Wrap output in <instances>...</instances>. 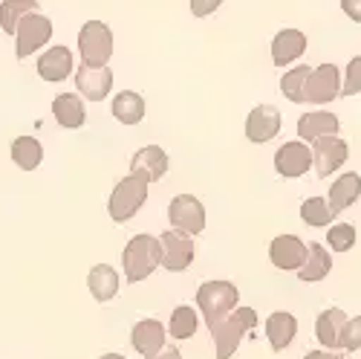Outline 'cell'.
Segmentation results:
<instances>
[{
	"mask_svg": "<svg viewBox=\"0 0 361 359\" xmlns=\"http://www.w3.org/2000/svg\"><path fill=\"white\" fill-rule=\"evenodd\" d=\"M257 324V310L255 307H237L231 310L226 319L220 322H212L208 331H212V339H214V351H217V359H231L234 351L240 348L243 336Z\"/></svg>",
	"mask_w": 361,
	"mask_h": 359,
	"instance_id": "1",
	"label": "cell"
},
{
	"mask_svg": "<svg viewBox=\"0 0 361 359\" xmlns=\"http://www.w3.org/2000/svg\"><path fill=\"white\" fill-rule=\"evenodd\" d=\"M159 264H162V247H159V237H154V235L130 237L125 252H122V266H125V281L128 284L145 281Z\"/></svg>",
	"mask_w": 361,
	"mask_h": 359,
	"instance_id": "2",
	"label": "cell"
},
{
	"mask_svg": "<svg viewBox=\"0 0 361 359\" xmlns=\"http://www.w3.org/2000/svg\"><path fill=\"white\" fill-rule=\"evenodd\" d=\"M237 298H240V293L231 281H205L197 290V307H200L205 324H212V322L226 319L231 310H237Z\"/></svg>",
	"mask_w": 361,
	"mask_h": 359,
	"instance_id": "3",
	"label": "cell"
},
{
	"mask_svg": "<svg viewBox=\"0 0 361 359\" xmlns=\"http://www.w3.org/2000/svg\"><path fill=\"white\" fill-rule=\"evenodd\" d=\"M78 52L84 67H104L113 55V33L102 20H87L78 33Z\"/></svg>",
	"mask_w": 361,
	"mask_h": 359,
	"instance_id": "4",
	"label": "cell"
},
{
	"mask_svg": "<svg viewBox=\"0 0 361 359\" xmlns=\"http://www.w3.org/2000/svg\"><path fill=\"white\" fill-rule=\"evenodd\" d=\"M145 200H147V183L128 174L125 180H118L116 183V189L110 194V203H107V212H110V218L116 223H125L139 212Z\"/></svg>",
	"mask_w": 361,
	"mask_h": 359,
	"instance_id": "5",
	"label": "cell"
},
{
	"mask_svg": "<svg viewBox=\"0 0 361 359\" xmlns=\"http://www.w3.org/2000/svg\"><path fill=\"white\" fill-rule=\"evenodd\" d=\"M52 38V20L41 12H29L20 18L18 29H15V41H18V58H29L32 52H38L47 41Z\"/></svg>",
	"mask_w": 361,
	"mask_h": 359,
	"instance_id": "6",
	"label": "cell"
},
{
	"mask_svg": "<svg viewBox=\"0 0 361 359\" xmlns=\"http://www.w3.org/2000/svg\"><path fill=\"white\" fill-rule=\"evenodd\" d=\"M168 220L183 235H200L205 229V206L194 194H176L168 206Z\"/></svg>",
	"mask_w": 361,
	"mask_h": 359,
	"instance_id": "7",
	"label": "cell"
},
{
	"mask_svg": "<svg viewBox=\"0 0 361 359\" xmlns=\"http://www.w3.org/2000/svg\"><path fill=\"white\" fill-rule=\"evenodd\" d=\"M159 247H162V266L168 273H183V269L191 266L194 255H197V247L188 235L176 232V229H168L162 237H159Z\"/></svg>",
	"mask_w": 361,
	"mask_h": 359,
	"instance_id": "8",
	"label": "cell"
},
{
	"mask_svg": "<svg viewBox=\"0 0 361 359\" xmlns=\"http://www.w3.org/2000/svg\"><path fill=\"white\" fill-rule=\"evenodd\" d=\"M310 151H312V165H315L318 177H329L347 163L350 148L341 136H321V139L312 142Z\"/></svg>",
	"mask_w": 361,
	"mask_h": 359,
	"instance_id": "9",
	"label": "cell"
},
{
	"mask_svg": "<svg viewBox=\"0 0 361 359\" xmlns=\"http://www.w3.org/2000/svg\"><path fill=\"white\" fill-rule=\"evenodd\" d=\"M338 67L336 64H321L310 73L307 81V102L312 105H326L336 96H341V81H338Z\"/></svg>",
	"mask_w": 361,
	"mask_h": 359,
	"instance_id": "10",
	"label": "cell"
},
{
	"mask_svg": "<svg viewBox=\"0 0 361 359\" xmlns=\"http://www.w3.org/2000/svg\"><path fill=\"white\" fill-rule=\"evenodd\" d=\"M310 165H312V151L304 142H286V145L278 148V154H275V168L286 180L304 177L310 171Z\"/></svg>",
	"mask_w": 361,
	"mask_h": 359,
	"instance_id": "11",
	"label": "cell"
},
{
	"mask_svg": "<svg viewBox=\"0 0 361 359\" xmlns=\"http://www.w3.org/2000/svg\"><path fill=\"white\" fill-rule=\"evenodd\" d=\"M168 174V157L159 145H147V148H139L130 160V177H139L145 183H157Z\"/></svg>",
	"mask_w": 361,
	"mask_h": 359,
	"instance_id": "12",
	"label": "cell"
},
{
	"mask_svg": "<svg viewBox=\"0 0 361 359\" xmlns=\"http://www.w3.org/2000/svg\"><path fill=\"white\" fill-rule=\"evenodd\" d=\"M75 87L84 99L102 102V99H107L110 87H113V73H110V67H84L81 64L75 73Z\"/></svg>",
	"mask_w": 361,
	"mask_h": 359,
	"instance_id": "13",
	"label": "cell"
},
{
	"mask_svg": "<svg viewBox=\"0 0 361 359\" xmlns=\"http://www.w3.org/2000/svg\"><path fill=\"white\" fill-rule=\"evenodd\" d=\"M269 258L278 269H300L307 261V244L298 235H281L269 247Z\"/></svg>",
	"mask_w": 361,
	"mask_h": 359,
	"instance_id": "14",
	"label": "cell"
},
{
	"mask_svg": "<svg viewBox=\"0 0 361 359\" xmlns=\"http://www.w3.org/2000/svg\"><path fill=\"white\" fill-rule=\"evenodd\" d=\"M281 134V110L272 105H260L246 119V136L252 142H269Z\"/></svg>",
	"mask_w": 361,
	"mask_h": 359,
	"instance_id": "15",
	"label": "cell"
},
{
	"mask_svg": "<svg viewBox=\"0 0 361 359\" xmlns=\"http://www.w3.org/2000/svg\"><path fill=\"white\" fill-rule=\"evenodd\" d=\"M133 348L142 353V359L157 356L165 348V324L157 319H142L133 324V334H130Z\"/></svg>",
	"mask_w": 361,
	"mask_h": 359,
	"instance_id": "16",
	"label": "cell"
},
{
	"mask_svg": "<svg viewBox=\"0 0 361 359\" xmlns=\"http://www.w3.org/2000/svg\"><path fill=\"white\" fill-rule=\"evenodd\" d=\"M307 49V35L300 29H281L272 41V61L278 67H286L292 61H298Z\"/></svg>",
	"mask_w": 361,
	"mask_h": 359,
	"instance_id": "17",
	"label": "cell"
},
{
	"mask_svg": "<svg viewBox=\"0 0 361 359\" xmlns=\"http://www.w3.org/2000/svg\"><path fill=\"white\" fill-rule=\"evenodd\" d=\"M358 194H361V177L355 171L341 174L336 183L329 186V194H326V206H329V212H333V218L341 215L347 206H353L358 200Z\"/></svg>",
	"mask_w": 361,
	"mask_h": 359,
	"instance_id": "18",
	"label": "cell"
},
{
	"mask_svg": "<svg viewBox=\"0 0 361 359\" xmlns=\"http://www.w3.org/2000/svg\"><path fill=\"white\" fill-rule=\"evenodd\" d=\"M338 134V116L336 113H326V110H312L304 113L298 119V136L315 142L321 136H336Z\"/></svg>",
	"mask_w": 361,
	"mask_h": 359,
	"instance_id": "19",
	"label": "cell"
},
{
	"mask_svg": "<svg viewBox=\"0 0 361 359\" xmlns=\"http://www.w3.org/2000/svg\"><path fill=\"white\" fill-rule=\"evenodd\" d=\"M344 324H347V313L338 307H329L315 319V336L324 348L329 351H338L341 348V334H344Z\"/></svg>",
	"mask_w": 361,
	"mask_h": 359,
	"instance_id": "20",
	"label": "cell"
},
{
	"mask_svg": "<svg viewBox=\"0 0 361 359\" xmlns=\"http://www.w3.org/2000/svg\"><path fill=\"white\" fill-rule=\"evenodd\" d=\"M73 73V52L67 47H52L38 58V76L44 81H64Z\"/></svg>",
	"mask_w": 361,
	"mask_h": 359,
	"instance_id": "21",
	"label": "cell"
},
{
	"mask_svg": "<svg viewBox=\"0 0 361 359\" xmlns=\"http://www.w3.org/2000/svg\"><path fill=\"white\" fill-rule=\"evenodd\" d=\"M298 334V319L286 310H278L266 319V339L272 342V351H286Z\"/></svg>",
	"mask_w": 361,
	"mask_h": 359,
	"instance_id": "22",
	"label": "cell"
},
{
	"mask_svg": "<svg viewBox=\"0 0 361 359\" xmlns=\"http://www.w3.org/2000/svg\"><path fill=\"white\" fill-rule=\"evenodd\" d=\"M52 113H55V122L61 128H81L87 122V110H84V102L78 93H61L55 96L52 102Z\"/></svg>",
	"mask_w": 361,
	"mask_h": 359,
	"instance_id": "23",
	"label": "cell"
},
{
	"mask_svg": "<svg viewBox=\"0 0 361 359\" xmlns=\"http://www.w3.org/2000/svg\"><path fill=\"white\" fill-rule=\"evenodd\" d=\"M87 287L93 293L96 302H110V298L118 293V273L107 264H96L87 276Z\"/></svg>",
	"mask_w": 361,
	"mask_h": 359,
	"instance_id": "24",
	"label": "cell"
},
{
	"mask_svg": "<svg viewBox=\"0 0 361 359\" xmlns=\"http://www.w3.org/2000/svg\"><path fill=\"white\" fill-rule=\"evenodd\" d=\"M329 269H333V258H329V252L321 244H310L307 247V261H304V266H300L298 278L300 281H321V278H326Z\"/></svg>",
	"mask_w": 361,
	"mask_h": 359,
	"instance_id": "25",
	"label": "cell"
},
{
	"mask_svg": "<svg viewBox=\"0 0 361 359\" xmlns=\"http://www.w3.org/2000/svg\"><path fill=\"white\" fill-rule=\"evenodd\" d=\"M113 116L118 119L122 125H139L145 119V99L133 90H125L113 99Z\"/></svg>",
	"mask_w": 361,
	"mask_h": 359,
	"instance_id": "26",
	"label": "cell"
},
{
	"mask_svg": "<svg viewBox=\"0 0 361 359\" xmlns=\"http://www.w3.org/2000/svg\"><path fill=\"white\" fill-rule=\"evenodd\" d=\"M12 160H15L18 168L32 171V168H38L41 160H44V148H41V142H38L35 136H18V139L12 142Z\"/></svg>",
	"mask_w": 361,
	"mask_h": 359,
	"instance_id": "27",
	"label": "cell"
},
{
	"mask_svg": "<svg viewBox=\"0 0 361 359\" xmlns=\"http://www.w3.org/2000/svg\"><path fill=\"white\" fill-rule=\"evenodd\" d=\"M29 12H38V0H4L0 4V29L6 35H15L20 18Z\"/></svg>",
	"mask_w": 361,
	"mask_h": 359,
	"instance_id": "28",
	"label": "cell"
},
{
	"mask_svg": "<svg viewBox=\"0 0 361 359\" xmlns=\"http://www.w3.org/2000/svg\"><path fill=\"white\" fill-rule=\"evenodd\" d=\"M310 67L307 64H300V67H292L283 78H281V93L295 102V105H304L307 102V81H310Z\"/></svg>",
	"mask_w": 361,
	"mask_h": 359,
	"instance_id": "29",
	"label": "cell"
},
{
	"mask_svg": "<svg viewBox=\"0 0 361 359\" xmlns=\"http://www.w3.org/2000/svg\"><path fill=\"white\" fill-rule=\"evenodd\" d=\"M197 324H200V316L194 313V307L179 305V307L171 313L168 334H171L173 339H191V336L197 334Z\"/></svg>",
	"mask_w": 361,
	"mask_h": 359,
	"instance_id": "30",
	"label": "cell"
},
{
	"mask_svg": "<svg viewBox=\"0 0 361 359\" xmlns=\"http://www.w3.org/2000/svg\"><path fill=\"white\" fill-rule=\"evenodd\" d=\"M300 218H304V223H310V226H329L333 223V212H329L326 200H321V197H310V200L300 203Z\"/></svg>",
	"mask_w": 361,
	"mask_h": 359,
	"instance_id": "31",
	"label": "cell"
},
{
	"mask_svg": "<svg viewBox=\"0 0 361 359\" xmlns=\"http://www.w3.org/2000/svg\"><path fill=\"white\" fill-rule=\"evenodd\" d=\"M326 244L333 247L336 252H350L353 244H355V226L353 223H341V226H333L326 232Z\"/></svg>",
	"mask_w": 361,
	"mask_h": 359,
	"instance_id": "32",
	"label": "cell"
},
{
	"mask_svg": "<svg viewBox=\"0 0 361 359\" xmlns=\"http://www.w3.org/2000/svg\"><path fill=\"white\" fill-rule=\"evenodd\" d=\"M341 93H344V96H355V93H361V55H355L353 61L347 64V78H344Z\"/></svg>",
	"mask_w": 361,
	"mask_h": 359,
	"instance_id": "33",
	"label": "cell"
},
{
	"mask_svg": "<svg viewBox=\"0 0 361 359\" xmlns=\"http://www.w3.org/2000/svg\"><path fill=\"white\" fill-rule=\"evenodd\" d=\"M341 348L344 351H358L361 348V316L347 319L344 334H341Z\"/></svg>",
	"mask_w": 361,
	"mask_h": 359,
	"instance_id": "34",
	"label": "cell"
},
{
	"mask_svg": "<svg viewBox=\"0 0 361 359\" xmlns=\"http://www.w3.org/2000/svg\"><path fill=\"white\" fill-rule=\"evenodd\" d=\"M220 4L223 0H191V12H194V18H208L212 12H217Z\"/></svg>",
	"mask_w": 361,
	"mask_h": 359,
	"instance_id": "35",
	"label": "cell"
},
{
	"mask_svg": "<svg viewBox=\"0 0 361 359\" xmlns=\"http://www.w3.org/2000/svg\"><path fill=\"white\" fill-rule=\"evenodd\" d=\"M341 9L347 12V18H353L355 23H361V0H341Z\"/></svg>",
	"mask_w": 361,
	"mask_h": 359,
	"instance_id": "36",
	"label": "cell"
},
{
	"mask_svg": "<svg viewBox=\"0 0 361 359\" xmlns=\"http://www.w3.org/2000/svg\"><path fill=\"white\" fill-rule=\"evenodd\" d=\"M304 359H347V356H341L338 351H310Z\"/></svg>",
	"mask_w": 361,
	"mask_h": 359,
	"instance_id": "37",
	"label": "cell"
},
{
	"mask_svg": "<svg viewBox=\"0 0 361 359\" xmlns=\"http://www.w3.org/2000/svg\"><path fill=\"white\" fill-rule=\"evenodd\" d=\"M150 359H183V353H179V348H173V345H165L157 356H150Z\"/></svg>",
	"mask_w": 361,
	"mask_h": 359,
	"instance_id": "38",
	"label": "cell"
},
{
	"mask_svg": "<svg viewBox=\"0 0 361 359\" xmlns=\"http://www.w3.org/2000/svg\"><path fill=\"white\" fill-rule=\"evenodd\" d=\"M102 359H125V356H122V353H104Z\"/></svg>",
	"mask_w": 361,
	"mask_h": 359,
	"instance_id": "39",
	"label": "cell"
}]
</instances>
